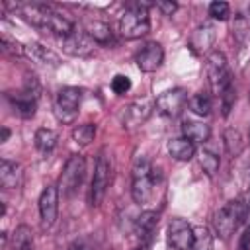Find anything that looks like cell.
<instances>
[{"label": "cell", "mask_w": 250, "mask_h": 250, "mask_svg": "<svg viewBox=\"0 0 250 250\" xmlns=\"http://www.w3.org/2000/svg\"><path fill=\"white\" fill-rule=\"evenodd\" d=\"M150 6H154V2L139 0V2L127 4V10L119 20V31L125 39H139L150 31V18H148Z\"/></svg>", "instance_id": "2"}, {"label": "cell", "mask_w": 250, "mask_h": 250, "mask_svg": "<svg viewBox=\"0 0 250 250\" xmlns=\"http://www.w3.org/2000/svg\"><path fill=\"white\" fill-rule=\"evenodd\" d=\"M156 225H158V213L156 211H143L137 217L135 229H137V234L141 238V248H146L150 244L154 230H156Z\"/></svg>", "instance_id": "16"}, {"label": "cell", "mask_w": 250, "mask_h": 250, "mask_svg": "<svg viewBox=\"0 0 250 250\" xmlns=\"http://www.w3.org/2000/svg\"><path fill=\"white\" fill-rule=\"evenodd\" d=\"M94 137H96V125L94 123H82V125L74 127V131H72L74 143L76 145H82V146L90 145L94 141Z\"/></svg>", "instance_id": "27"}, {"label": "cell", "mask_w": 250, "mask_h": 250, "mask_svg": "<svg viewBox=\"0 0 250 250\" xmlns=\"http://www.w3.org/2000/svg\"><path fill=\"white\" fill-rule=\"evenodd\" d=\"M35 148L39 150V152H43V154H47V152H51L55 146H57V141H59V135L53 131V129H45V127H41V129H37L35 131Z\"/></svg>", "instance_id": "22"}, {"label": "cell", "mask_w": 250, "mask_h": 250, "mask_svg": "<svg viewBox=\"0 0 250 250\" xmlns=\"http://www.w3.org/2000/svg\"><path fill=\"white\" fill-rule=\"evenodd\" d=\"M84 174H86V160H84V156H80V154L70 156L66 160L62 172H61V178H59V186H57L59 193L72 195L80 188V184L84 180Z\"/></svg>", "instance_id": "5"}, {"label": "cell", "mask_w": 250, "mask_h": 250, "mask_svg": "<svg viewBox=\"0 0 250 250\" xmlns=\"http://www.w3.org/2000/svg\"><path fill=\"white\" fill-rule=\"evenodd\" d=\"M8 100L14 107V113H18L20 117L29 119L35 115V109H37V96L35 94L21 90L18 94H8Z\"/></svg>", "instance_id": "15"}, {"label": "cell", "mask_w": 250, "mask_h": 250, "mask_svg": "<svg viewBox=\"0 0 250 250\" xmlns=\"http://www.w3.org/2000/svg\"><path fill=\"white\" fill-rule=\"evenodd\" d=\"M154 6H156L164 16H172V14L178 10V4H176V2H166V0H158V2H154Z\"/></svg>", "instance_id": "34"}, {"label": "cell", "mask_w": 250, "mask_h": 250, "mask_svg": "<svg viewBox=\"0 0 250 250\" xmlns=\"http://www.w3.org/2000/svg\"><path fill=\"white\" fill-rule=\"evenodd\" d=\"M213 41H215V29L205 23V25H199L191 33V37H189V49L195 55H203V53H207L213 47Z\"/></svg>", "instance_id": "18"}, {"label": "cell", "mask_w": 250, "mask_h": 250, "mask_svg": "<svg viewBox=\"0 0 250 250\" xmlns=\"http://www.w3.org/2000/svg\"><path fill=\"white\" fill-rule=\"evenodd\" d=\"M246 221H248V225H250V207H248V213H246Z\"/></svg>", "instance_id": "38"}, {"label": "cell", "mask_w": 250, "mask_h": 250, "mask_svg": "<svg viewBox=\"0 0 250 250\" xmlns=\"http://www.w3.org/2000/svg\"><path fill=\"white\" fill-rule=\"evenodd\" d=\"M86 33H88L96 43H100V45H107V43L111 41V29H109V25L104 23V21H90V23L86 25Z\"/></svg>", "instance_id": "24"}, {"label": "cell", "mask_w": 250, "mask_h": 250, "mask_svg": "<svg viewBox=\"0 0 250 250\" xmlns=\"http://www.w3.org/2000/svg\"><path fill=\"white\" fill-rule=\"evenodd\" d=\"M199 164L207 176H215L219 170V156L209 152V150H201L199 152Z\"/></svg>", "instance_id": "28"}, {"label": "cell", "mask_w": 250, "mask_h": 250, "mask_svg": "<svg viewBox=\"0 0 250 250\" xmlns=\"http://www.w3.org/2000/svg\"><path fill=\"white\" fill-rule=\"evenodd\" d=\"M162 61H164V51L162 45L156 41H148L135 57V62L143 72H154L162 64Z\"/></svg>", "instance_id": "13"}, {"label": "cell", "mask_w": 250, "mask_h": 250, "mask_svg": "<svg viewBox=\"0 0 250 250\" xmlns=\"http://www.w3.org/2000/svg\"><path fill=\"white\" fill-rule=\"evenodd\" d=\"M248 205L240 199L227 201L217 213H215V230L221 238H229L244 221H246Z\"/></svg>", "instance_id": "3"}, {"label": "cell", "mask_w": 250, "mask_h": 250, "mask_svg": "<svg viewBox=\"0 0 250 250\" xmlns=\"http://www.w3.org/2000/svg\"><path fill=\"white\" fill-rule=\"evenodd\" d=\"M154 172L145 174V176H133V186H131V195L135 203H146L152 193H154Z\"/></svg>", "instance_id": "17"}, {"label": "cell", "mask_w": 250, "mask_h": 250, "mask_svg": "<svg viewBox=\"0 0 250 250\" xmlns=\"http://www.w3.org/2000/svg\"><path fill=\"white\" fill-rule=\"evenodd\" d=\"M191 250H213V234L205 225L193 227V244Z\"/></svg>", "instance_id": "25"}, {"label": "cell", "mask_w": 250, "mask_h": 250, "mask_svg": "<svg viewBox=\"0 0 250 250\" xmlns=\"http://www.w3.org/2000/svg\"><path fill=\"white\" fill-rule=\"evenodd\" d=\"M96 49V41L86 31H74L62 39V51L72 57H90Z\"/></svg>", "instance_id": "12"}, {"label": "cell", "mask_w": 250, "mask_h": 250, "mask_svg": "<svg viewBox=\"0 0 250 250\" xmlns=\"http://www.w3.org/2000/svg\"><path fill=\"white\" fill-rule=\"evenodd\" d=\"M168 244L176 250H189L193 244V227L186 219H172L168 223Z\"/></svg>", "instance_id": "10"}, {"label": "cell", "mask_w": 250, "mask_h": 250, "mask_svg": "<svg viewBox=\"0 0 250 250\" xmlns=\"http://www.w3.org/2000/svg\"><path fill=\"white\" fill-rule=\"evenodd\" d=\"M23 55L29 57L33 62H39L43 66H59L61 64V57L55 51H51L49 47L35 43V41L23 45Z\"/></svg>", "instance_id": "14"}, {"label": "cell", "mask_w": 250, "mask_h": 250, "mask_svg": "<svg viewBox=\"0 0 250 250\" xmlns=\"http://www.w3.org/2000/svg\"><path fill=\"white\" fill-rule=\"evenodd\" d=\"M225 146H227V150H229L230 154H234V156L242 150L244 143H242V137H240V133H238L236 129H227V131H225Z\"/></svg>", "instance_id": "29"}, {"label": "cell", "mask_w": 250, "mask_h": 250, "mask_svg": "<svg viewBox=\"0 0 250 250\" xmlns=\"http://www.w3.org/2000/svg\"><path fill=\"white\" fill-rule=\"evenodd\" d=\"M80 98H82V92L78 88L66 86V88L59 90V94L55 98V105H53L55 117L61 123H72L76 119V115H78Z\"/></svg>", "instance_id": "6"}, {"label": "cell", "mask_w": 250, "mask_h": 250, "mask_svg": "<svg viewBox=\"0 0 250 250\" xmlns=\"http://www.w3.org/2000/svg\"><path fill=\"white\" fill-rule=\"evenodd\" d=\"M188 104V94L182 88L166 90L154 100V107L158 109L160 115L164 117H178Z\"/></svg>", "instance_id": "8"}, {"label": "cell", "mask_w": 250, "mask_h": 250, "mask_svg": "<svg viewBox=\"0 0 250 250\" xmlns=\"http://www.w3.org/2000/svg\"><path fill=\"white\" fill-rule=\"evenodd\" d=\"M68 250H90V248H88L84 242H74V244L68 246Z\"/></svg>", "instance_id": "36"}, {"label": "cell", "mask_w": 250, "mask_h": 250, "mask_svg": "<svg viewBox=\"0 0 250 250\" xmlns=\"http://www.w3.org/2000/svg\"><path fill=\"white\" fill-rule=\"evenodd\" d=\"M188 105H189V109L195 113V115H201V117H205V115H209L211 113V98L207 96V94H193L189 100H188Z\"/></svg>", "instance_id": "26"}, {"label": "cell", "mask_w": 250, "mask_h": 250, "mask_svg": "<svg viewBox=\"0 0 250 250\" xmlns=\"http://www.w3.org/2000/svg\"><path fill=\"white\" fill-rule=\"evenodd\" d=\"M12 250H33V234L27 225L16 227L12 234Z\"/></svg>", "instance_id": "23"}, {"label": "cell", "mask_w": 250, "mask_h": 250, "mask_svg": "<svg viewBox=\"0 0 250 250\" xmlns=\"http://www.w3.org/2000/svg\"><path fill=\"white\" fill-rule=\"evenodd\" d=\"M248 14H250V4H248Z\"/></svg>", "instance_id": "39"}, {"label": "cell", "mask_w": 250, "mask_h": 250, "mask_svg": "<svg viewBox=\"0 0 250 250\" xmlns=\"http://www.w3.org/2000/svg\"><path fill=\"white\" fill-rule=\"evenodd\" d=\"M8 137H10V129L8 127H2V131H0V143H6Z\"/></svg>", "instance_id": "37"}, {"label": "cell", "mask_w": 250, "mask_h": 250, "mask_svg": "<svg viewBox=\"0 0 250 250\" xmlns=\"http://www.w3.org/2000/svg\"><path fill=\"white\" fill-rule=\"evenodd\" d=\"M139 250H146V248H139Z\"/></svg>", "instance_id": "40"}, {"label": "cell", "mask_w": 250, "mask_h": 250, "mask_svg": "<svg viewBox=\"0 0 250 250\" xmlns=\"http://www.w3.org/2000/svg\"><path fill=\"white\" fill-rule=\"evenodd\" d=\"M182 133L186 139H189L195 145V143H205L211 137V127L205 125L203 121H186L182 125Z\"/></svg>", "instance_id": "21"}, {"label": "cell", "mask_w": 250, "mask_h": 250, "mask_svg": "<svg viewBox=\"0 0 250 250\" xmlns=\"http://www.w3.org/2000/svg\"><path fill=\"white\" fill-rule=\"evenodd\" d=\"M238 250H250V225L244 229V232L240 234L238 240Z\"/></svg>", "instance_id": "35"}, {"label": "cell", "mask_w": 250, "mask_h": 250, "mask_svg": "<svg viewBox=\"0 0 250 250\" xmlns=\"http://www.w3.org/2000/svg\"><path fill=\"white\" fill-rule=\"evenodd\" d=\"M209 16L219 21H227L230 16V6L227 2H211L209 4Z\"/></svg>", "instance_id": "30"}, {"label": "cell", "mask_w": 250, "mask_h": 250, "mask_svg": "<svg viewBox=\"0 0 250 250\" xmlns=\"http://www.w3.org/2000/svg\"><path fill=\"white\" fill-rule=\"evenodd\" d=\"M219 98H221V109H223V115L227 117V115L230 113L234 102H236V92H234V88L230 86V88H227Z\"/></svg>", "instance_id": "32"}, {"label": "cell", "mask_w": 250, "mask_h": 250, "mask_svg": "<svg viewBox=\"0 0 250 250\" xmlns=\"http://www.w3.org/2000/svg\"><path fill=\"white\" fill-rule=\"evenodd\" d=\"M152 107H154V102H150L146 98H141V100L131 102L121 111V123H123V127H127V129L139 127L141 123H145L148 119V115L152 113Z\"/></svg>", "instance_id": "9"}, {"label": "cell", "mask_w": 250, "mask_h": 250, "mask_svg": "<svg viewBox=\"0 0 250 250\" xmlns=\"http://www.w3.org/2000/svg\"><path fill=\"white\" fill-rule=\"evenodd\" d=\"M0 184L6 189H14L21 184V168L20 164L2 158L0 160Z\"/></svg>", "instance_id": "19"}, {"label": "cell", "mask_w": 250, "mask_h": 250, "mask_svg": "<svg viewBox=\"0 0 250 250\" xmlns=\"http://www.w3.org/2000/svg\"><path fill=\"white\" fill-rule=\"evenodd\" d=\"M109 178H111L109 158L102 150L98 154V158H96L94 178H92V188H90V201H92V205H100L102 199L105 197V191H107V186H109Z\"/></svg>", "instance_id": "7"}, {"label": "cell", "mask_w": 250, "mask_h": 250, "mask_svg": "<svg viewBox=\"0 0 250 250\" xmlns=\"http://www.w3.org/2000/svg\"><path fill=\"white\" fill-rule=\"evenodd\" d=\"M111 90L117 94V96H123L131 90V78L125 76V74H115L113 80H111Z\"/></svg>", "instance_id": "31"}, {"label": "cell", "mask_w": 250, "mask_h": 250, "mask_svg": "<svg viewBox=\"0 0 250 250\" xmlns=\"http://www.w3.org/2000/svg\"><path fill=\"white\" fill-rule=\"evenodd\" d=\"M168 152H170L172 158H176L180 162H186V160H191L195 156V145L186 137L170 139L168 141Z\"/></svg>", "instance_id": "20"}, {"label": "cell", "mask_w": 250, "mask_h": 250, "mask_svg": "<svg viewBox=\"0 0 250 250\" xmlns=\"http://www.w3.org/2000/svg\"><path fill=\"white\" fill-rule=\"evenodd\" d=\"M2 51L10 53V55H23V45H20L18 41H12L6 33L2 35Z\"/></svg>", "instance_id": "33"}, {"label": "cell", "mask_w": 250, "mask_h": 250, "mask_svg": "<svg viewBox=\"0 0 250 250\" xmlns=\"http://www.w3.org/2000/svg\"><path fill=\"white\" fill-rule=\"evenodd\" d=\"M59 213V188L57 186H47L41 195H39V215H41V225L45 229L53 227L57 221Z\"/></svg>", "instance_id": "11"}, {"label": "cell", "mask_w": 250, "mask_h": 250, "mask_svg": "<svg viewBox=\"0 0 250 250\" xmlns=\"http://www.w3.org/2000/svg\"><path fill=\"white\" fill-rule=\"evenodd\" d=\"M205 68H207V76H209L211 90H213L217 96H221L227 88L232 86L230 70H229V64H227V57H225L223 53L213 51V53L207 57Z\"/></svg>", "instance_id": "4"}, {"label": "cell", "mask_w": 250, "mask_h": 250, "mask_svg": "<svg viewBox=\"0 0 250 250\" xmlns=\"http://www.w3.org/2000/svg\"><path fill=\"white\" fill-rule=\"evenodd\" d=\"M18 14L31 25L51 31L55 35H61L62 39L72 35L74 29V21L68 20L64 14L57 12L55 8H51L49 4H41V2H27V4H16Z\"/></svg>", "instance_id": "1"}]
</instances>
